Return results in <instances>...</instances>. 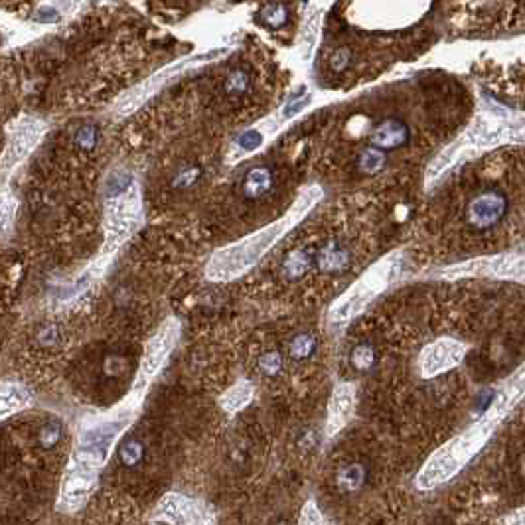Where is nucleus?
I'll list each match as a JSON object with an SVG mask.
<instances>
[{"instance_id":"obj_1","label":"nucleus","mask_w":525,"mask_h":525,"mask_svg":"<svg viewBox=\"0 0 525 525\" xmlns=\"http://www.w3.org/2000/svg\"><path fill=\"white\" fill-rule=\"evenodd\" d=\"M524 397V368H519L507 379L490 403L486 413L480 417L476 423H472L464 433L452 436L429 456L423 468L419 470L414 486L419 490H434L452 480L474 456L488 444V441L496 434L497 427L506 421V417Z\"/></svg>"},{"instance_id":"obj_2","label":"nucleus","mask_w":525,"mask_h":525,"mask_svg":"<svg viewBox=\"0 0 525 525\" xmlns=\"http://www.w3.org/2000/svg\"><path fill=\"white\" fill-rule=\"evenodd\" d=\"M395 275V261L391 257L383 259L376 263L373 267L366 271L363 275L359 276L358 281L340 296L336 298L334 304L328 310V320L332 326L336 328H344L358 318L359 314L363 312L369 306V303H373L383 290H385L389 283L393 281Z\"/></svg>"},{"instance_id":"obj_3","label":"nucleus","mask_w":525,"mask_h":525,"mask_svg":"<svg viewBox=\"0 0 525 525\" xmlns=\"http://www.w3.org/2000/svg\"><path fill=\"white\" fill-rule=\"evenodd\" d=\"M180 322L176 318L166 320L158 332L148 340L142 359H140V368L137 371V378H135V385L147 387L154 381L158 373L162 371L166 366V361L170 359L172 351H174L176 344L180 340Z\"/></svg>"},{"instance_id":"obj_4","label":"nucleus","mask_w":525,"mask_h":525,"mask_svg":"<svg viewBox=\"0 0 525 525\" xmlns=\"http://www.w3.org/2000/svg\"><path fill=\"white\" fill-rule=\"evenodd\" d=\"M154 516L168 525H215V514L205 502L184 494H168L158 502Z\"/></svg>"},{"instance_id":"obj_5","label":"nucleus","mask_w":525,"mask_h":525,"mask_svg":"<svg viewBox=\"0 0 525 525\" xmlns=\"http://www.w3.org/2000/svg\"><path fill=\"white\" fill-rule=\"evenodd\" d=\"M466 351H468V346L464 341L454 340L448 336L431 341L429 346H424L421 350L419 359H417V368H419L421 378H436V376H442L451 369L458 368L462 359L466 358Z\"/></svg>"},{"instance_id":"obj_6","label":"nucleus","mask_w":525,"mask_h":525,"mask_svg":"<svg viewBox=\"0 0 525 525\" xmlns=\"http://www.w3.org/2000/svg\"><path fill=\"white\" fill-rule=\"evenodd\" d=\"M356 411V387L354 383H338L334 387L328 403V419H326V439H332L350 423Z\"/></svg>"},{"instance_id":"obj_7","label":"nucleus","mask_w":525,"mask_h":525,"mask_svg":"<svg viewBox=\"0 0 525 525\" xmlns=\"http://www.w3.org/2000/svg\"><path fill=\"white\" fill-rule=\"evenodd\" d=\"M253 395H255V387L247 379H241L220 397V407L230 414L239 413L241 409H245L253 401Z\"/></svg>"},{"instance_id":"obj_8","label":"nucleus","mask_w":525,"mask_h":525,"mask_svg":"<svg viewBox=\"0 0 525 525\" xmlns=\"http://www.w3.org/2000/svg\"><path fill=\"white\" fill-rule=\"evenodd\" d=\"M28 401H30V395L20 383H14V381L0 383V421L20 411Z\"/></svg>"},{"instance_id":"obj_9","label":"nucleus","mask_w":525,"mask_h":525,"mask_svg":"<svg viewBox=\"0 0 525 525\" xmlns=\"http://www.w3.org/2000/svg\"><path fill=\"white\" fill-rule=\"evenodd\" d=\"M34 138H36V132L32 127H26V129H20L16 138L10 142V150H9V157L10 162H14V160H20V158L26 154L30 147L34 145Z\"/></svg>"},{"instance_id":"obj_10","label":"nucleus","mask_w":525,"mask_h":525,"mask_svg":"<svg viewBox=\"0 0 525 525\" xmlns=\"http://www.w3.org/2000/svg\"><path fill=\"white\" fill-rule=\"evenodd\" d=\"M62 423L57 421V419H50L42 429H40V433H38V442H40V446H44V448H54L55 444L60 442L62 439Z\"/></svg>"},{"instance_id":"obj_11","label":"nucleus","mask_w":525,"mask_h":525,"mask_svg":"<svg viewBox=\"0 0 525 525\" xmlns=\"http://www.w3.org/2000/svg\"><path fill=\"white\" fill-rule=\"evenodd\" d=\"M298 525H332L328 517L324 516L322 509L316 506V502H306L298 517Z\"/></svg>"},{"instance_id":"obj_12","label":"nucleus","mask_w":525,"mask_h":525,"mask_svg":"<svg viewBox=\"0 0 525 525\" xmlns=\"http://www.w3.org/2000/svg\"><path fill=\"white\" fill-rule=\"evenodd\" d=\"M140 454H142V451H140V444H138V442H127V444L120 446L119 451L120 461L125 462V464H129V466H132L135 462H138Z\"/></svg>"},{"instance_id":"obj_13","label":"nucleus","mask_w":525,"mask_h":525,"mask_svg":"<svg viewBox=\"0 0 525 525\" xmlns=\"http://www.w3.org/2000/svg\"><path fill=\"white\" fill-rule=\"evenodd\" d=\"M38 341H40L44 348L54 346L55 341H57V330H55V328H46V330H42L38 334Z\"/></svg>"},{"instance_id":"obj_14","label":"nucleus","mask_w":525,"mask_h":525,"mask_svg":"<svg viewBox=\"0 0 525 525\" xmlns=\"http://www.w3.org/2000/svg\"><path fill=\"white\" fill-rule=\"evenodd\" d=\"M12 218V205L9 200H0V230L6 227V223Z\"/></svg>"},{"instance_id":"obj_15","label":"nucleus","mask_w":525,"mask_h":525,"mask_svg":"<svg viewBox=\"0 0 525 525\" xmlns=\"http://www.w3.org/2000/svg\"><path fill=\"white\" fill-rule=\"evenodd\" d=\"M507 524L512 525H524V509H517L516 514L507 517Z\"/></svg>"}]
</instances>
